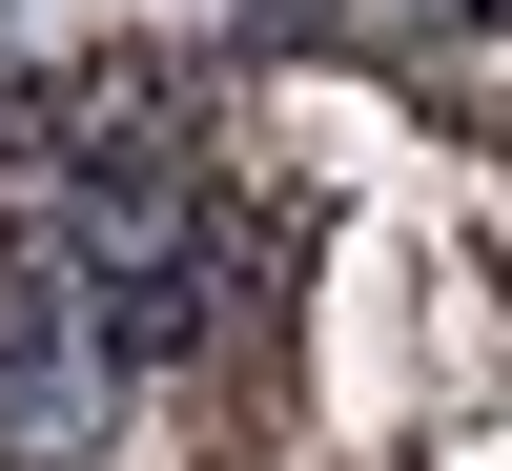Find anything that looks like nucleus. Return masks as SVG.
<instances>
[{
	"label": "nucleus",
	"instance_id": "1",
	"mask_svg": "<svg viewBox=\"0 0 512 471\" xmlns=\"http://www.w3.org/2000/svg\"><path fill=\"white\" fill-rule=\"evenodd\" d=\"M123 431H144V369H123L103 287L0 226V471H103Z\"/></svg>",
	"mask_w": 512,
	"mask_h": 471
}]
</instances>
